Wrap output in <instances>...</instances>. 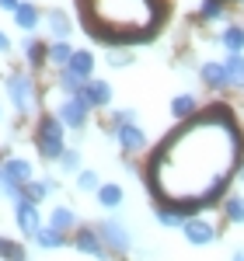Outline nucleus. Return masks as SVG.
Returning a JSON list of instances; mask_svg holds the SVG:
<instances>
[{"label":"nucleus","instance_id":"21","mask_svg":"<svg viewBox=\"0 0 244 261\" xmlns=\"http://www.w3.org/2000/svg\"><path fill=\"white\" fill-rule=\"evenodd\" d=\"M74 56V45L70 39H49V49H45V66L49 70H63Z\"/></svg>","mask_w":244,"mask_h":261},{"label":"nucleus","instance_id":"27","mask_svg":"<svg viewBox=\"0 0 244 261\" xmlns=\"http://www.w3.org/2000/svg\"><path fill=\"white\" fill-rule=\"evenodd\" d=\"M224 14H227V0H203L199 11H196V21L213 24V21H224Z\"/></svg>","mask_w":244,"mask_h":261},{"label":"nucleus","instance_id":"25","mask_svg":"<svg viewBox=\"0 0 244 261\" xmlns=\"http://www.w3.org/2000/svg\"><path fill=\"white\" fill-rule=\"evenodd\" d=\"M129 122H140V112L133 108V105H126V108H108L105 112V129L112 133V129H119V125H129Z\"/></svg>","mask_w":244,"mask_h":261},{"label":"nucleus","instance_id":"30","mask_svg":"<svg viewBox=\"0 0 244 261\" xmlns=\"http://www.w3.org/2000/svg\"><path fill=\"white\" fill-rule=\"evenodd\" d=\"M224 66H227V81H230V87L244 91V53H230V56H224Z\"/></svg>","mask_w":244,"mask_h":261},{"label":"nucleus","instance_id":"17","mask_svg":"<svg viewBox=\"0 0 244 261\" xmlns=\"http://www.w3.org/2000/svg\"><path fill=\"white\" fill-rule=\"evenodd\" d=\"M42 14H45V11H42L39 4H32V0H21L18 11H14V24H18L25 35H35V32L42 28Z\"/></svg>","mask_w":244,"mask_h":261},{"label":"nucleus","instance_id":"11","mask_svg":"<svg viewBox=\"0 0 244 261\" xmlns=\"http://www.w3.org/2000/svg\"><path fill=\"white\" fill-rule=\"evenodd\" d=\"M182 233H185V241L192 244V247H209V244L220 237V230H216V223L213 220H206V216H188V220L182 223Z\"/></svg>","mask_w":244,"mask_h":261},{"label":"nucleus","instance_id":"37","mask_svg":"<svg viewBox=\"0 0 244 261\" xmlns=\"http://www.w3.org/2000/svg\"><path fill=\"white\" fill-rule=\"evenodd\" d=\"M18 4H21V0H0V11H11V14H14V11H18Z\"/></svg>","mask_w":244,"mask_h":261},{"label":"nucleus","instance_id":"23","mask_svg":"<svg viewBox=\"0 0 244 261\" xmlns=\"http://www.w3.org/2000/svg\"><path fill=\"white\" fill-rule=\"evenodd\" d=\"M53 87H56V94H60V98H74V94L84 87V81L63 66V70H53Z\"/></svg>","mask_w":244,"mask_h":261},{"label":"nucleus","instance_id":"41","mask_svg":"<svg viewBox=\"0 0 244 261\" xmlns=\"http://www.w3.org/2000/svg\"><path fill=\"white\" fill-rule=\"evenodd\" d=\"M241 7H244V0H241Z\"/></svg>","mask_w":244,"mask_h":261},{"label":"nucleus","instance_id":"26","mask_svg":"<svg viewBox=\"0 0 244 261\" xmlns=\"http://www.w3.org/2000/svg\"><path fill=\"white\" fill-rule=\"evenodd\" d=\"M74 188H77L81 195H94V192L102 188V174H98L94 167H81V171L74 174Z\"/></svg>","mask_w":244,"mask_h":261},{"label":"nucleus","instance_id":"15","mask_svg":"<svg viewBox=\"0 0 244 261\" xmlns=\"http://www.w3.org/2000/svg\"><path fill=\"white\" fill-rule=\"evenodd\" d=\"M4 164V171L11 174V178L18 181V185H28L32 178H39V171H35V161H28L25 153H7V157H0Z\"/></svg>","mask_w":244,"mask_h":261},{"label":"nucleus","instance_id":"22","mask_svg":"<svg viewBox=\"0 0 244 261\" xmlns=\"http://www.w3.org/2000/svg\"><path fill=\"white\" fill-rule=\"evenodd\" d=\"M154 216H157V223L167 226V230H182V223L188 220V213H185V209L167 205V202H154Z\"/></svg>","mask_w":244,"mask_h":261},{"label":"nucleus","instance_id":"28","mask_svg":"<svg viewBox=\"0 0 244 261\" xmlns=\"http://www.w3.org/2000/svg\"><path fill=\"white\" fill-rule=\"evenodd\" d=\"M224 220L234 223V226H244V195L241 192L224 195Z\"/></svg>","mask_w":244,"mask_h":261},{"label":"nucleus","instance_id":"16","mask_svg":"<svg viewBox=\"0 0 244 261\" xmlns=\"http://www.w3.org/2000/svg\"><path fill=\"white\" fill-rule=\"evenodd\" d=\"M42 24H45L49 39H70V35H74V21H70V14H66L63 7H49V11L42 14Z\"/></svg>","mask_w":244,"mask_h":261},{"label":"nucleus","instance_id":"32","mask_svg":"<svg viewBox=\"0 0 244 261\" xmlns=\"http://www.w3.org/2000/svg\"><path fill=\"white\" fill-rule=\"evenodd\" d=\"M21 199H28V202H35V205H42L45 199H53V192H49L45 178H32L28 185H21Z\"/></svg>","mask_w":244,"mask_h":261},{"label":"nucleus","instance_id":"39","mask_svg":"<svg viewBox=\"0 0 244 261\" xmlns=\"http://www.w3.org/2000/svg\"><path fill=\"white\" fill-rule=\"evenodd\" d=\"M230 261H244V247H237V251L230 254Z\"/></svg>","mask_w":244,"mask_h":261},{"label":"nucleus","instance_id":"2","mask_svg":"<svg viewBox=\"0 0 244 261\" xmlns=\"http://www.w3.org/2000/svg\"><path fill=\"white\" fill-rule=\"evenodd\" d=\"M84 28L108 49L150 42L164 24V0H77Z\"/></svg>","mask_w":244,"mask_h":261},{"label":"nucleus","instance_id":"7","mask_svg":"<svg viewBox=\"0 0 244 261\" xmlns=\"http://www.w3.org/2000/svg\"><path fill=\"white\" fill-rule=\"evenodd\" d=\"M70 247H77L81 254H87V258H94V261H108V258H112L94 223H81V226L70 233Z\"/></svg>","mask_w":244,"mask_h":261},{"label":"nucleus","instance_id":"36","mask_svg":"<svg viewBox=\"0 0 244 261\" xmlns=\"http://www.w3.org/2000/svg\"><path fill=\"white\" fill-rule=\"evenodd\" d=\"M11 53H14V42H11V35H7L4 28H0V56H11Z\"/></svg>","mask_w":244,"mask_h":261},{"label":"nucleus","instance_id":"1","mask_svg":"<svg viewBox=\"0 0 244 261\" xmlns=\"http://www.w3.org/2000/svg\"><path fill=\"white\" fill-rule=\"evenodd\" d=\"M241 157V125L224 101H213L206 112L178 122V129L164 136L143 167V181L154 202L178 205L188 216H196L199 209L224 199Z\"/></svg>","mask_w":244,"mask_h":261},{"label":"nucleus","instance_id":"5","mask_svg":"<svg viewBox=\"0 0 244 261\" xmlns=\"http://www.w3.org/2000/svg\"><path fill=\"white\" fill-rule=\"evenodd\" d=\"M94 226H98V233H102V241H105V247H108L112 258H126V254L136 247L133 230H129L119 216H105V220H98Z\"/></svg>","mask_w":244,"mask_h":261},{"label":"nucleus","instance_id":"24","mask_svg":"<svg viewBox=\"0 0 244 261\" xmlns=\"http://www.w3.org/2000/svg\"><path fill=\"white\" fill-rule=\"evenodd\" d=\"M32 244H35L39 251H60V247H66V244H70V237H66V233H60V230H53V226H42L39 233L32 237Z\"/></svg>","mask_w":244,"mask_h":261},{"label":"nucleus","instance_id":"4","mask_svg":"<svg viewBox=\"0 0 244 261\" xmlns=\"http://www.w3.org/2000/svg\"><path fill=\"white\" fill-rule=\"evenodd\" d=\"M32 146H35V153H39L42 164H53L63 157V150L70 146L66 143V125L56 119V112L49 108V112H39L35 119H32Z\"/></svg>","mask_w":244,"mask_h":261},{"label":"nucleus","instance_id":"3","mask_svg":"<svg viewBox=\"0 0 244 261\" xmlns=\"http://www.w3.org/2000/svg\"><path fill=\"white\" fill-rule=\"evenodd\" d=\"M4 94H7V105L18 115V122H28L39 112H45L42 108V81L32 70H11L4 77Z\"/></svg>","mask_w":244,"mask_h":261},{"label":"nucleus","instance_id":"19","mask_svg":"<svg viewBox=\"0 0 244 261\" xmlns=\"http://www.w3.org/2000/svg\"><path fill=\"white\" fill-rule=\"evenodd\" d=\"M199 112H203V101L196 98V94H188V91L171 98V119L175 122H188V119H196Z\"/></svg>","mask_w":244,"mask_h":261},{"label":"nucleus","instance_id":"29","mask_svg":"<svg viewBox=\"0 0 244 261\" xmlns=\"http://www.w3.org/2000/svg\"><path fill=\"white\" fill-rule=\"evenodd\" d=\"M220 45L227 49V56H230V53H244V24H224Z\"/></svg>","mask_w":244,"mask_h":261},{"label":"nucleus","instance_id":"31","mask_svg":"<svg viewBox=\"0 0 244 261\" xmlns=\"http://www.w3.org/2000/svg\"><path fill=\"white\" fill-rule=\"evenodd\" d=\"M81 167H84V153L77 150V146H66V150H63V157L56 161V171H60V174H70V178H74Z\"/></svg>","mask_w":244,"mask_h":261},{"label":"nucleus","instance_id":"10","mask_svg":"<svg viewBox=\"0 0 244 261\" xmlns=\"http://www.w3.org/2000/svg\"><path fill=\"white\" fill-rule=\"evenodd\" d=\"M14 226H18L21 237H35L42 226H45V216H42V205H35V202L28 199H18L14 202Z\"/></svg>","mask_w":244,"mask_h":261},{"label":"nucleus","instance_id":"20","mask_svg":"<svg viewBox=\"0 0 244 261\" xmlns=\"http://www.w3.org/2000/svg\"><path fill=\"white\" fill-rule=\"evenodd\" d=\"M66 70L77 73L81 81L94 77V70H98V56H94V49H74V56H70V63H66Z\"/></svg>","mask_w":244,"mask_h":261},{"label":"nucleus","instance_id":"12","mask_svg":"<svg viewBox=\"0 0 244 261\" xmlns=\"http://www.w3.org/2000/svg\"><path fill=\"white\" fill-rule=\"evenodd\" d=\"M45 49H49V42H45V39H39V35H25V39H21V45H18L25 70L42 73V70H45Z\"/></svg>","mask_w":244,"mask_h":261},{"label":"nucleus","instance_id":"38","mask_svg":"<svg viewBox=\"0 0 244 261\" xmlns=\"http://www.w3.org/2000/svg\"><path fill=\"white\" fill-rule=\"evenodd\" d=\"M234 178H237V181L244 185V157H241V164H237V174H234Z\"/></svg>","mask_w":244,"mask_h":261},{"label":"nucleus","instance_id":"13","mask_svg":"<svg viewBox=\"0 0 244 261\" xmlns=\"http://www.w3.org/2000/svg\"><path fill=\"white\" fill-rule=\"evenodd\" d=\"M45 226H53V230H60V233H74L77 226H81V213L74 209V205H66V202H56L49 213H45Z\"/></svg>","mask_w":244,"mask_h":261},{"label":"nucleus","instance_id":"34","mask_svg":"<svg viewBox=\"0 0 244 261\" xmlns=\"http://www.w3.org/2000/svg\"><path fill=\"white\" fill-rule=\"evenodd\" d=\"M0 199H4V202H11V205H14V202L21 199V185H18L14 178H11L7 171H4V164H0Z\"/></svg>","mask_w":244,"mask_h":261},{"label":"nucleus","instance_id":"9","mask_svg":"<svg viewBox=\"0 0 244 261\" xmlns=\"http://www.w3.org/2000/svg\"><path fill=\"white\" fill-rule=\"evenodd\" d=\"M108 136H112V140L119 143L122 157H136V153H143V150H147V143H150V136H147V129H143L140 122L119 125V129H112Z\"/></svg>","mask_w":244,"mask_h":261},{"label":"nucleus","instance_id":"8","mask_svg":"<svg viewBox=\"0 0 244 261\" xmlns=\"http://www.w3.org/2000/svg\"><path fill=\"white\" fill-rule=\"evenodd\" d=\"M77 98H81L91 112H108L112 101H115V91H112V84L105 81V77H87L84 87L77 91Z\"/></svg>","mask_w":244,"mask_h":261},{"label":"nucleus","instance_id":"40","mask_svg":"<svg viewBox=\"0 0 244 261\" xmlns=\"http://www.w3.org/2000/svg\"><path fill=\"white\" fill-rule=\"evenodd\" d=\"M4 115H7V112H4V105H0V122H4Z\"/></svg>","mask_w":244,"mask_h":261},{"label":"nucleus","instance_id":"6","mask_svg":"<svg viewBox=\"0 0 244 261\" xmlns=\"http://www.w3.org/2000/svg\"><path fill=\"white\" fill-rule=\"evenodd\" d=\"M53 112H56V119L66 125V133H84V129L91 125V115H94L77 94H74V98H60L53 105Z\"/></svg>","mask_w":244,"mask_h":261},{"label":"nucleus","instance_id":"14","mask_svg":"<svg viewBox=\"0 0 244 261\" xmlns=\"http://www.w3.org/2000/svg\"><path fill=\"white\" fill-rule=\"evenodd\" d=\"M199 81H203L206 91H230V81H227V66L224 60H206L199 63Z\"/></svg>","mask_w":244,"mask_h":261},{"label":"nucleus","instance_id":"18","mask_svg":"<svg viewBox=\"0 0 244 261\" xmlns=\"http://www.w3.org/2000/svg\"><path fill=\"white\" fill-rule=\"evenodd\" d=\"M94 202L102 205L105 213H115V209H122V202H126V188H122L119 181H102V188L94 192Z\"/></svg>","mask_w":244,"mask_h":261},{"label":"nucleus","instance_id":"33","mask_svg":"<svg viewBox=\"0 0 244 261\" xmlns=\"http://www.w3.org/2000/svg\"><path fill=\"white\" fill-rule=\"evenodd\" d=\"M0 261H28L25 244L11 241V237H0Z\"/></svg>","mask_w":244,"mask_h":261},{"label":"nucleus","instance_id":"35","mask_svg":"<svg viewBox=\"0 0 244 261\" xmlns=\"http://www.w3.org/2000/svg\"><path fill=\"white\" fill-rule=\"evenodd\" d=\"M133 49H108L105 53V63H108V70H126V66H133Z\"/></svg>","mask_w":244,"mask_h":261}]
</instances>
